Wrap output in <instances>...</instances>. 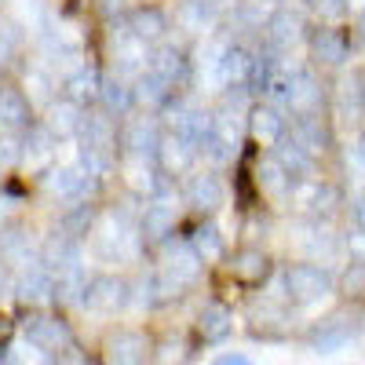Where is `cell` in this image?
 <instances>
[{
	"mask_svg": "<svg viewBox=\"0 0 365 365\" xmlns=\"http://www.w3.org/2000/svg\"><path fill=\"white\" fill-rule=\"evenodd\" d=\"M285 289H289V296L296 303H314V299L332 292V278L314 263H296L285 274Z\"/></svg>",
	"mask_w": 365,
	"mask_h": 365,
	"instance_id": "cell-1",
	"label": "cell"
},
{
	"mask_svg": "<svg viewBox=\"0 0 365 365\" xmlns=\"http://www.w3.org/2000/svg\"><path fill=\"white\" fill-rule=\"evenodd\" d=\"M26 340L34 344L37 351H48V354H63V351H73V336L70 329L58 322V318H29L26 322Z\"/></svg>",
	"mask_w": 365,
	"mask_h": 365,
	"instance_id": "cell-2",
	"label": "cell"
},
{
	"mask_svg": "<svg viewBox=\"0 0 365 365\" xmlns=\"http://www.w3.org/2000/svg\"><path fill=\"white\" fill-rule=\"evenodd\" d=\"M77 299L84 307H96V311H117V307H125L132 296H128V285L120 278H96V282L81 285Z\"/></svg>",
	"mask_w": 365,
	"mask_h": 365,
	"instance_id": "cell-3",
	"label": "cell"
},
{
	"mask_svg": "<svg viewBox=\"0 0 365 365\" xmlns=\"http://www.w3.org/2000/svg\"><path fill=\"white\" fill-rule=\"evenodd\" d=\"M48 187H51V194L66 197V201H88L91 187H96V175H88L81 165H66V168L55 172V179Z\"/></svg>",
	"mask_w": 365,
	"mask_h": 365,
	"instance_id": "cell-4",
	"label": "cell"
},
{
	"mask_svg": "<svg viewBox=\"0 0 365 365\" xmlns=\"http://www.w3.org/2000/svg\"><path fill=\"white\" fill-rule=\"evenodd\" d=\"M282 143V139H278ZM274 165L282 168V175L289 179V187L292 182H299V179H307L311 175V165H314V158L307 154V150H303L296 139H289V143H282L278 146V154H274Z\"/></svg>",
	"mask_w": 365,
	"mask_h": 365,
	"instance_id": "cell-5",
	"label": "cell"
},
{
	"mask_svg": "<svg viewBox=\"0 0 365 365\" xmlns=\"http://www.w3.org/2000/svg\"><path fill=\"white\" fill-rule=\"evenodd\" d=\"M230 274H234L241 285H263L267 274H270V259L259 249H241L230 259Z\"/></svg>",
	"mask_w": 365,
	"mask_h": 365,
	"instance_id": "cell-6",
	"label": "cell"
},
{
	"mask_svg": "<svg viewBox=\"0 0 365 365\" xmlns=\"http://www.w3.org/2000/svg\"><path fill=\"white\" fill-rule=\"evenodd\" d=\"M187 197H190L194 208L212 212V208H220V205L227 201V187H223V179H220V175L205 172V175H194V182L187 187Z\"/></svg>",
	"mask_w": 365,
	"mask_h": 365,
	"instance_id": "cell-7",
	"label": "cell"
},
{
	"mask_svg": "<svg viewBox=\"0 0 365 365\" xmlns=\"http://www.w3.org/2000/svg\"><path fill=\"white\" fill-rule=\"evenodd\" d=\"M230 329H234V314L223 307V303H208V307L201 311V322H197V332H201V340L205 344H220L230 336Z\"/></svg>",
	"mask_w": 365,
	"mask_h": 365,
	"instance_id": "cell-8",
	"label": "cell"
},
{
	"mask_svg": "<svg viewBox=\"0 0 365 365\" xmlns=\"http://www.w3.org/2000/svg\"><path fill=\"white\" fill-rule=\"evenodd\" d=\"M311 48H314V58H318V63H325V66H336V63H344V58H347V37L340 34V29H332V26L318 29Z\"/></svg>",
	"mask_w": 365,
	"mask_h": 365,
	"instance_id": "cell-9",
	"label": "cell"
},
{
	"mask_svg": "<svg viewBox=\"0 0 365 365\" xmlns=\"http://www.w3.org/2000/svg\"><path fill=\"white\" fill-rule=\"evenodd\" d=\"M292 139H296L303 150H307L311 158L322 154V150H329V128L322 125V117H314V113H303V117L296 120Z\"/></svg>",
	"mask_w": 365,
	"mask_h": 365,
	"instance_id": "cell-10",
	"label": "cell"
},
{
	"mask_svg": "<svg viewBox=\"0 0 365 365\" xmlns=\"http://www.w3.org/2000/svg\"><path fill=\"white\" fill-rule=\"evenodd\" d=\"M296 37H299V19H292L289 11L274 15V19L267 22V48H270L274 55H285V51L296 44Z\"/></svg>",
	"mask_w": 365,
	"mask_h": 365,
	"instance_id": "cell-11",
	"label": "cell"
},
{
	"mask_svg": "<svg viewBox=\"0 0 365 365\" xmlns=\"http://www.w3.org/2000/svg\"><path fill=\"white\" fill-rule=\"evenodd\" d=\"M249 128H252V135H256L263 146H274V143L285 135V117L274 110V106H259V110H252V117H249Z\"/></svg>",
	"mask_w": 365,
	"mask_h": 365,
	"instance_id": "cell-12",
	"label": "cell"
},
{
	"mask_svg": "<svg viewBox=\"0 0 365 365\" xmlns=\"http://www.w3.org/2000/svg\"><path fill=\"white\" fill-rule=\"evenodd\" d=\"M154 154L161 158V165H165L168 172H182V168H187V165L197 158V146L187 143V139H179V135H168V139L158 143Z\"/></svg>",
	"mask_w": 365,
	"mask_h": 365,
	"instance_id": "cell-13",
	"label": "cell"
},
{
	"mask_svg": "<svg viewBox=\"0 0 365 365\" xmlns=\"http://www.w3.org/2000/svg\"><path fill=\"white\" fill-rule=\"evenodd\" d=\"M0 125H4V128L29 125V96H22L19 88H4V91H0Z\"/></svg>",
	"mask_w": 365,
	"mask_h": 365,
	"instance_id": "cell-14",
	"label": "cell"
},
{
	"mask_svg": "<svg viewBox=\"0 0 365 365\" xmlns=\"http://www.w3.org/2000/svg\"><path fill=\"white\" fill-rule=\"evenodd\" d=\"M99 84L103 77L96 70H77L70 81H66V99L73 106H88V103H96L99 99Z\"/></svg>",
	"mask_w": 365,
	"mask_h": 365,
	"instance_id": "cell-15",
	"label": "cell"
},
{
	"mask_svg": "<svg viewBox=\"0 0 365 365\" xmlns=\"http://www.w3.org/2000/svg\"><path fill=\"white\" fill-rule=\"evenodd\" d=\"M172 227H175V208H172V205H165V201L146 205V212H143V234H146V237L161 241V237L172 234Z\"/></svg>",
	"mask_w": 365,
	"mask_h": 365,
	"instance_id": "cell-16",
	"label": "cell"
},
{
	"mask_svg": "<svg viewBox=\"0 0 365 365\" xmlns=\"http://www.w3.org/2000/svg\"><path fill=\"white\" fill-rule=\"evenodd\" d=\"M150 354V340L143 332H117L110 340V358L113 361H143Z\"/></svg>",
	"mask_w": 365,
	"mask_h": 365,
	"instance_id": "cell-17",
	"label": "cell"
},
{
	"mask_svg": "<svg viewBox=\"0 0 365 365\" xmlns=\"http://www.w3.org/2000/svg\"><path fill=\"white\" fill-rule=\"evenodd\" d=\"M51 282H55V274L48 267H29L22 278H19V296L29 299V303H37V299H48L51 296Z\"/></svg>",
	"mask_w": 365,
	"mask_h": 365,
	"instance_id": "cell-18",
	"label": "cell"
},
{
	"mask_svg": "<svg viewBox=\"0 0 365 365\" xmlns=\"http://www.w3.org/2000/svg\"><path fill=\"white\" fill-rule=\"evenodd\" d=\"M128 26H132V37L135 41H158L165 29H168V22H165V15L158 8H135L132 19H128Z\"/></svg>",
	"mask_w": 365,
	"mask_h": 365,
	"instance_id": "cell-19",
	"label": "cell"
},
{
	"mask_svg": "<svg viewBox=\"0 0 365 365\" xmlns=\"http://www.w3.org/2000/svg\"><path fill=\"white\" fill-rule=\"evenodd\" d=\"M322 103V88L314 84L311 73H292V99L289 106L299 113H314V106Z\"/></svg>",
	"mask_w": 365,
	"mask_h": 365,
	"instance_id": "cell-20",
	"label": "cell"
},
{
	"mask_svg": "<svg viewBox=\"0 0 365 365\" xmlns=\"http://www.w3.org/2000/svg\"><path fill=\"white\" fill-rule=\"evenodd\" d=\"M99 99H103V106H106L110 113H128V110L135 106V91H132L125 81L110 77V81L99 84Z\"/></svg>",
	"mask_w": 365,
	"mask_h": 365,
	"instance_id": "cell-21",
	"label": "cell"
},
{
	"mask_svg": "<svg viewBox=\"0 0 365 365\" xmlns=\"http://www.w3.org/2000/svg\"><path fill=\"white\" fill-rule=\"evenodd\" d=\"M77 132L84 135V146H113V125L103 113H88L77 120Z\"/></svg>",
	"mask_w": 365,
	"mask_h": 365,
	"instance_id": "cell-22",
	"label": "cell"
},
{
	"mask_svg": "<svg viewBox=\"0 0 365 365\" xmlns=\"http://www.w3.org/2000/svg\"><path fill=\"white\" fill-rule=\"evenodd\" d=\"M158 143H161V135H158V128L150 125V120H135V125L125 132V146L132 150L135 158H150L158 150Z\"/></svg>",
	"mask_w": 365,
	"mask_h": 365,
	"instance_id": "cell-23",
	"label": "cell"
},
{
	"mask_svg": "<svg viewBox=\"0 0 365 365\" xmlns=\"http://www.w3.org/2000/svg\"><path fill=\"white\" fill-rule=\"evenodd\" d=\"M194 256L197 259H220L223 256V234H220V227L216 223H205V227H197L194 230Z\"/></svg>",
	"mask_w": 365,
	"mask_h": 365,
	"instance_id": "cell-24",
	"label": "cell"
},
{
	"mask_svg": "<svg viewBox=\"0 0 365 365\" xmlns=\"http://www.w3.org/2000/svg\"><path fill=\"white\" fill-rule=\"evenodd\" d=\"M245 70H249V55L241 51V48H223L220 51V77H223V84H241L245 81Z\"/></svg>",
	"mask_w": 365,
	"mask_h": 365,
	"instance_id": "cell-25",
	"label": "cell"
},
{
	"mask_svg": "<svg viewBox=\"0 0 365 365\" xmlns=\"http://www.w3.org/2000/svg\"><path fill=\"white\" fill-rule=\"evenodd\" d=\"M150 70L161 73V77H165V81H172V84H179V81H182V73H187V58H182L175 48H165V51H158V55H154Z\"/></svg>",
	"mask_w": 365,
	"mask_h": 365,
	"instance_id": "cell-26",
	"label": "cell"
},
{
	"mask_svg": "<svg viewBox=\"0 0 365 365\" xmlns=\"http://www.w3.org/2000/svg\"><path fill=\"white\" fill-rule=\"evenodd\" d=\"M91 220H96V208H91L88 201H77L66 216H63V234H66V237H81V234H88Z\"/></svg>",
	"mask_w": 365,
	"mask_h": 365,
	"instance_id": "cell-27",
	"label": "cell"
},
{
	"mask_svg": "<svg viewBox=\"0 0 365 365\" xmlns=\"http://www.w3.org/2000/svg\"><path fill=\"white\" fill-rule=\"evenodd\" d=\"M172 81H165L161 73H154V70H146L143 73V81H139V99H150V103H168V96H172Z\"/></svg>",
	"mask_w": 365,
	"mask_h": 365,
	"instance_id": "cell-28",
	"label": "cell"
},
{
	"mask_svg": "<svg viewBox=\"0 0 365 365\" xmlns=\"http://www.w3.org/2000/svg\"><path fill=\"white\" fill-rule=\"evenodd\" d=\"M51 146H55V132L51 128H34L26 135V146H22V154L29 161H44L51 154Z\"/></svg>",
	"mask_w": 365,
	"mask_h": 365,
	"instance_id": "cell-29",
	"label": "cell"
},
{
	"mask_svg": "<svg viewBox=\"0 0 365 365\" xmlns=\"http://www.w3.org/2000/svg\"><path fill=\"white\" fill-rule=\"evenodd\" d=\"M208 0H187L182 4V26L187 29H205V22H208Z\"/></svg>",
	"mask_w": 365,
	"mask_h": 365,
	"instance_id": "cell-30",
	"label": "cell"
},
{
	"mask_svg": "<svg viewBox=\"0 0 365 365\" xmlns=\"http://www.w3.org/2000/svg\"><path fill=\"white\" fill-rule=\"evenodd\" d=\"M344 344H347V329L344 325H325V329H318V336H314L318 351H336Z\"/></svg>",
	"mask_w": 365,
	"mask_h": 365,
	"instance_id": "cell-31",
	"label": "cell"
},
{
	"mask_svg": "<svg viewBox=\"0 0 365 365\" xmlns=\"http://www.w3.org/2000/svg\"><path fill=\"white\" fill-rule=\"evenodd\" d=\"M0 256H4V259H22L26 256V234L22 230L0 234Z\"/></svg>",
	"mask_w": 365,
	"mask_h": 365,
	"instance_id": "cell-32",
	"label": "cell"
},
{
	"mask_svg": "<svg viewBox=\"0 0 365 365\" xmlns=\"http://www.w3.org/2000/svg\"><path fill=\"white\" fill-rule=\"evenodd\" d=\"M77 120H81V117H77V106L66 103L63 110H55V120H51L48 128H51V132H77Z\"/></svg>",
	"mask_w": 365,
	"mask_h": 365,
	"instance_id": "cell-33",
	"label": "cell"
},
{
	"mask_svg": "<svg viewBox=\"0 0 365 365\" xmlns=\"http://www.w3.org/2000/svg\"><path fill=\"white\" fill-rule=\"evenodd\" d=\"M311 4H314L322 15H344V11H347L344 0H311Z\"/></svg>",
	"mask_w": 365,
	"mask_h": 365,
	"instance_id": "cell-34",
	"label": "cell"
},
{
	"mask_svg": "<svg viewBox=\"0 0 365 365\" xmlns=\"http://www.w3.org/2000/svg\"><path fill=\"white\" fill-rule=\"evenodd\" d=\"M15 158H19V146H15L11 139H8V143H0V165H11Z\"/></svg>",
	"mask_w": 365,
	"mask_h": 365,
	"instance_id": "cell-35",
	"label": "cell"
},
{
	"mask_svg": "<svg viewBox=\"0 0 365 365\" xmlns=\"http://www.w3.org/2000/svg\"><path fill=\"white\" fill-rule=\"evenodd\" d=\"M344 289H347V292L354 289V296L361 292V267H358V263H354V274H347V278H344Z\"/></svg>",
	"mask_w": 365,
	"mask_h": 365,
	"instance_id": "cell-36",
	"label": "cell"
},
{
	"mask_svg": "<svg viewBox=\"0 0 365 365\" xmlns=\"http://www.w3.org/2000/svg\"><path fill=\"white\" fill-rule=\"evenodd\" d=\"M216 361H223V365H230V361H237V365H245L249 358H245V354H220Z\"/></svg>",
	"mask_w": 365,
	"mask_h": 365,
	"instance_id": "cell-37",
	"label": "cell"
},
{
	"mask_svg": "<svg viewBox=\"0 0 365 365\" xmlns=\"http://www.w3.org/2000/svg\"><path fill=\"white\" fill-rule=\"evenodd\" d=\"M11 336V318H0V340Z\"/></svg>",
	"mask_w": 365,
	"mask_h": 365,
	"instance_id": "cell-38",
	"label": "cell"
}]
</instances>
